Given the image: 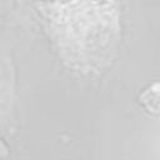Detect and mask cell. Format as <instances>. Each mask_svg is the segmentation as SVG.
Returning <instances> with one entry per match:
<instances>
[{
    "label": "cell",
    "mask_w": 160,
    "mask_h": 160,
    "mask_svg": "<svg viewBox=\"0 0 160 160\" xmlns=\"http://www.w3.org/2000/svg\"><path fill=\"white\" fill-rule=\"evenodd\" d=\"M119 34L118 14L109 0H79L59 10L52 35L65 61L80 70L104 65Z\"/></svg>",
    "instance_id": "obj_1"
}]
</instances>
